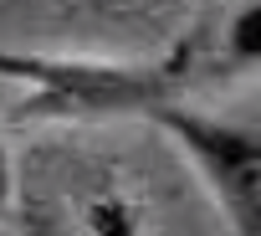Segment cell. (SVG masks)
Masks as SVG:
<instances>
[{
    "label": "cell",
    "mask_w": 261,
    "mask_h": 236,
    "mask_svg": "<svg viewBox=\"0 0 261 236\" xmlns=\"http://www.w3.org/2000/svg\"><path fill=\"white\" fill-rule=\"evenodd\" d=\"M200 67L220 77H261V0H236L220 26V46H205Z\"/></svg>",
    "instance_id": "3957f363"
},
{
    "label": "cell",
    "mask_w": 261,
    "mask_h": 236,
    "mask_svg": "<svg viewBox=\"0 0 261 236\" xmlns=\"http://www.w3.org/2000/svg\"><path fill=\"white\" fill-rule=\"evenodd\" d=\"M11 195H16V170H11V149L0 139V216L11 210Z\"/></svg>",
    "instance_id": "277c9868"
},
{
    "label": "cell",
    "mask_w": 261,
    "mask_h": 236,
    "mask_svg": "<svg viewBox=\"0 0 261 236\" xmlns=\"http://www.w3.org/2000/svg\"><path fill=\"white\" fill-rule=\"evenodd\" d=\"M144 124L164 129L179 154L200 170L205 190L215 195L225 226H236L241 236H261V134L225 124L215 113H200L179 98H164L144 113Z\"/></svg>",
    "instance_id": "7a4b0ae2"
},
{
    "label": "cell",
    "mask_w": 261,
    "mask_h": 236,
    "mask_svg": "<svg viewBox=\"0 0 261 236\" xmlns=\"http://www.w3.org/2000/svg\"><path fill=\"white\" fill-rule=\"evenodd\" d=\"M205 57V31L185 36L154 62H102V57H51V52H0V77L21 82L26 98L16 118H62V124H97V118H144L154 103L179 98L190 72Z\"/></svg>",
    "instance_id": "6da1fadb"
}]
</instances>
